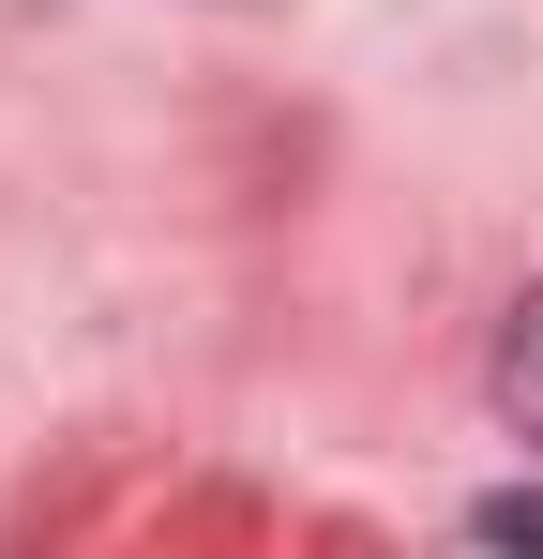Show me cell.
Here are the masks:
<instances>
[{
	"label": "cell",
	"mask_w": 543,
	"mask_h": 559,
	"mask_svg": "<svg viewBox=\"0 0 543 559\" xmlns=\"http://www.w3.org/2000/svg\"><path fill=\"white\" fill-rule=\"evenodd\" d=\"M468 530H483V545H543V499H483Z\"/></svg>",
	"instance_id": "2"
},
{
	"label": "cell",
	"mask_w": 543,
	"mask_h": 559,
	"mask_svg": "<svg viewBox=\"0 0 543 559\" xmlns=\"http://www.w3.org/2000/svg\"><path fill=\"white\" fill-rule=\"evenodd\" d=\"M498 424H514V439L543 454V287L514 302V318H498Z\"/></svg>",
	"instance_id": "1"
}]
</instances>
